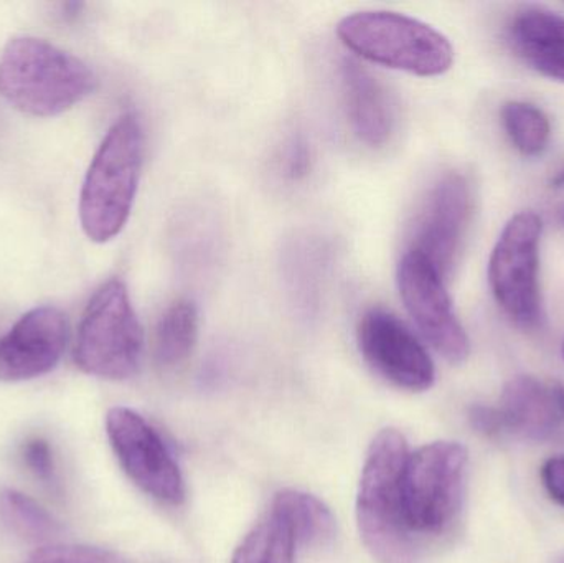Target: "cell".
<instances>
[{"label": "cell", "mask_w": 564, "mask_h": 563, "mask_svg": "<svg viewBox=\"0 0 564 563\" xmlns=\"http://www.w3.org/2000/svg\"><path fill=\"white\" fill-rule=\"evenodd\" d=\"M95 88L88 63L46 40L13 36L0 53V96L25 115H62Z\"/></svg>", "instance_id": "cell-1"}, {"label": "cell", "mask_w": 564, "mask_h": 563, "mask_svg": "<svg viewBox=\"0 0 564 563\" xmlns=\"http://www.w3.org/2000/svg\"><path fill=\"white\" fill-rule=\"evenodd\" d=\"M144 134L134 115L109 129L96 151L79 195V221L86 237L106 243L121 234L138 194Z\"/></svg>", "instance_id": "cell-2"}, {"label": "cell", "mask_w": 564, "mask_h": 563, "mask_svg": "<svg viewBox=\"0 0 564 563\" xmlns=\"http://www.w3.org/2000/svg\"><path fill=\"white\" fill-rule=\"evenodd\" d=\"M403 435L387 429L371 442L361 469L357 522L361 541L380 563H413V532L401 498V476L408 459Z\"/></svg>", "instance_id": "cell-3"}, {"label": "cell", "mask_w": 564, "mask_h": 563, "mask_svg": "<svg viewBox=\"0 0 564 563\" xmlns=\"http://www.w3.org/2000/svg\"><path fill=\"white\" fill-rule=\"evenodd\" d=\"M338 36L345 46L378 65L417 76L449 72L454 48L434 26L388 10H364L340 20Z\"/></svg>", "instance_id": "cell-4"}, {"label": "cell", "mask_w": 564, "mask_h": 563, "mask_svg": "<svg viewBox=\"0 0 564 563\" xmlns=\"http://www.w3.org/2000/svg\"><path fill=\"white\" fill-rule=\"evenodd\" d=\"M144 331L128 288L115 278L86 306L76 336L75 362L83 372L106 380L131 379L141 366Z\"/></svg>", "instance_id": "cell-5"}, {"label": "cell", "mask_w": 564, "mask_h": 563, "mask_svg": "<svg viewBox=\"0 0 564 563\" xmlns=\"http://www.w3.org/2000/svg\"><path fill=\"white\" fill-rule=\"evenodd\" d=\"M469 455L460 443L436 442L408 455L401 498L414 534H437L456 518L463 501Z\"/></svg>", "instance_id": "cell-6"}, {"label": "cell", "mask_w": 564, "mask_h": 563, "mask_svg": "<svg viewBox=\"0 0 564 563\" xmlns=\"http://www.w3.org/2000/svg\"><path fill=\"white\" fill-rule=\"evenodd\" d=\"M543 221L535 212L513 215L489 260V284L497 304L525 331L542 324L540 293V241Z\"/></svg>", "instance_id": "cell-7"}, {"label": "cell", "mask_w": 564, "mask_h": 563, "mask_svg": "<svg viewBox=\"0 0 564 563\" xmlns=\"http://www.w3.org/2000/svg\"><path fill=\"white\" fill-rule=\"evenodd\" d=\"M106 433L126 475L142 491L167 505L185 499V481L161 433L138 412L116 407L106 416Z\"/></svg>", "instance_id": "cell-8"}, {"label": "cell", "mask_w": 564, "mask_h": 563, "mask_svg": "<svg viewBox=\"0 0 564 563\" xmlns=\"http://www.w3.org/2000/svg\"><path fill=\"white\" fill-rule=\"evenodd\" d=\"M398 288L430 346L451 364H463L470 354L469 337L454 313L443 274L426 258L408 250L398 267Z\"/></svg>", "instance_id": "cell-9"}, {"label": "cell", "mask_w": 564, "mask_h": 563, "mask_svg": "<svg viewBox=\"0 0 564 563\" xmlns=\"http://www.w3.org/2000/svg\"><path fill=\"white\" fill-rule=\"evenodd\" d=\"M473 191L459 172L434 182L414 218L410 251L426 258L443 278L453 270L469 227Z\"/></svg>", "instance_id": "cell-10"}, {"label": "cell", "mask_w": 564, "mask_h": 563, "mask_svg": "<svg viewBox=\"0 0 564 563\" xmlns=\"http://www.w3.org/2000/svg\"><path fill=\"white\" fill-rule=\"evenodd\" d=\"M358 346L368 366L400 389L424 392L436 379L433 360L394 314L373 307L358 324Z\"/></svg>", "instance_id": "cell-11"}, {"label": "cell", "mask_w": 564, "mask_h": 563, "mask_svg": "<svg viewBox=\"0 0 564 563\" xmlns=\"http://www.w3.org/2000/svg\"><path fill=\"white\" fill-rule=\"evenodd\" d=\"M69 339L68 317L56 306L23 314L0 339V380L25 382L52 372Z\"/></svg>", "instance_id": "cell-12"}, {"label": "cell", "mask_w": 564, "mask_h": 563, "mask_svg": "<svg viewBox=\"0 0 564 563\" xmlns=\"http://www.w3.org/2000/svg\"><path fill=\"white\" fill-rule=\"evenodd\" d=\"M340 78L348 121L357 138L370 148L387 144L393 134L394 111L384 86L355 59L341 63Z\"/></svg>", "instance_id": "cell-13"}, {"label": "cell", "mask_w": 564, "mask_h": 563, "mask_svg": "<svg viewBox=\"0 0 564 563\" xmlns=\"http://www.w3.org/2000/svg\"><path fill=\"white\" fill-rule=\"evenodd\" d=\"M510 48L530 68L564 83V17L542 7H527L507 26Z\"/></svg>", "instance_id": "cell-14"}, {"label": "cell", "mask_w": 564, "mask_h": 563, "mask_svg": "<svg viewBox=\"0 0 564 563\" xmlns=\"http://www.w3.org/2000/svg\"><path fill=\"white\" fill-rule=\"evenodd\" d=\"M499 410L510 433H519L536 442L553 439L563 423L552 386L540 382L535 377H513L503 389Z\"/></svg>", "instance_id": "cell-15"}, {"label": "cell", "mask_w": 564, "mask_h": 563, "mask_svg": "<svg viewBox=\"0 0 564 563\" xmlns=\"http://www.w3.org/2000/svg\"><path fill=\"white\" fill-rule=\"evenodd\" d=\"M271 515L288 528L297 545L317 548L334 539V515L321 499L308 492L295 489L278 492Z\"/></svg>", "instance_id": "cell-16"}, {"label": "cell", "mask_w": 564, "mask_h": 563, "mask_svg": "<svg viewBox=\"0 0 564 563\" xmlns=\"http://www.w3.org/2000/svg\"><path fill=\"white\" fill-rule=\"evenodd\" d=\"M198 310L192 301L177 300L164 311L155 331V357L162 367L187 360L197 344Z\"/></svg>", "instance_id": "cell-17"}, {"label": "cell", "mask_w": 564, "mask_h": 563, "mask_svg": "<svg viewBox=\"0 0 564 563\" xmlns=\"http://www.w3.org/2000/svg\"><path fill=\"white\" fill-rule=\"evenodd\" d=\"M0 522L7 531L33 544L52 541L62 532L59 522L45 508L15 489L0 491Z\"/></svg>", "instance_id": "cell-18"}, {"label": "cell", "mask_w": 564, "mask_h": 563, "mask_svg": "<svg viewBox=\"0 0 564 563\" xmlns=\"http://www.w3.org/2000/svg\"><path fill=\"white\" fill-rule=\"evenodd\" d=\"M295 549L291 532L270 515L238 545L231 563H295Z\"/></svg>", "instance_id": "cell-19"}, {"label": "cell", "mask_w": 564, "mask_h": 563, "mask_svg": "<svg viewBox=\"0 0 564 563\" xmlns=\"http://www.w3.org/2000/svg\"><path fill=\"white\" fill-rule=\"evenodd\" d=\"M502 122L510 141L523 155L535 158L549 148L552 124L539 106L525 101L506 102Z\"/></svg>", "instance_id": "cell-20"}, {"label": "cell", "mask_w": 564, "mask_h": 563, "mask_svg": "<svg viewBox=\"0 0 564 563\" xmlns=\"http://www.w3.org/2000/svg\"><path fill=\"white\" fill-rule=\"evenodd\" d=\"M25 563H128L118 552L93 545H46Z\"/></svg>", "instance_id": "cell-21"}, {"label": "cell", "mask_w": 564, "mask_h": 563, "mask_svg": "<svg viewBox=\"0 0 564 563\" xmlns=\"http://www.w3.org/2000/svg\"><path fill=\"white\" fill-rule=\"evenodd\" d=\"M23 465L30 473L45 485H53L56 479L55 456H53L52 446L46 440L30 439L22 445Z\"/></svg>", "instance_id": "cell-22"}, {"label": "cell", "mask_w": 564, "mask_h": 563, "mask_svg": "<svg viewBox=\"0 0 564 563\" xmlns=\"http://www.w3.org/2000/svg\"><path fill=\"white\" fill-rule=\"evenodd\" d=\"M469 423L479 435L486 436V439H499L503 433H509L502 412L494 407H470Z\"/></svg>", "instance_id": "cell-23"}, {"label": "cell", "mask_w": 564, "mask_h": 563, "mask_svg": "<svg viewBox=\"0 0 564 563\" xmlns=\"http://www.w3.org/2000/svg\"><path fill=\"white\" fill-rule=\"evenodd\" d=\"M281 169L284 177L291 178V181L305 177L311 169V149H308L307 142L302 139H292L282 155Z\"/></svg>", "instance_id": "cell-24"}, {"label": "cell", "mask_w": 564, "mask_h": 563, "mask_svg": "<svg viewBox=\"0 0 564 563\" xmlns=\"http://www.w3.org/2000/svg\"><path fill=\"white\" fill-rule=\"evenodd\" d=\"M542 481L550 498L564 508V455L546 459L542 466Z\"/></svg>", "instance_id": "cell-25"}, {"label": "cell", "mask_w": 564, "mask_h": 563, "mask_svg": "<svg viewBox=\"0 0 564 563\" xmlns=\"http://www.w3.org/2000/svg\"><path fill=\"white\" fill-rule=\"evenodd\" d=\"M550 386H552L553 399H555L560 415H562L564 422V386L558 382L550 383Z\"/></svg>", "instance_id": "cell-26"}, {"label": "cell", "mask_w": 564, "mask_h": 563, "mask_svg": "<svg viewBox=\"0 0 564 563\" xmlns=\"http://www.w3.org/2000/svg\"><path fill=\"white\" fill-rule=\"evenodd\" d=\"M552 187L564 188V169L552 178Z\"/></svg>", "instance_id": "cell-27"}, {"label": "cell", "mask_w": 564, "mask_h": 563, "mask_svg": "<svg viewBox=\"0 0 564 563\" xmlns=\"http://www.w3.org/2000/svg\"><path fill=\"white\" fill-rule=\"evenodd\" d=\"M562 353H563V359H564V340H563Z\"/></svg>", "instance_id": "cell-28"}]
</instances>
